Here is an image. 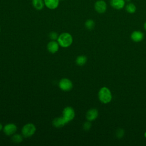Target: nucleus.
<instances>
[{
  "mask_svg": "<svg viewBox=\"0 0 146 146\" xmlns=\"http://www.w3.org/2000/svg\"><path fill=\"white\" fill-rule=\"evenodd\" d=\"M98 98L102 103H109L112 99V95L110 90L107 87H102L98 92Z\"/></svg>",
  "mask_w": 146,
  "mask_h": 146,
  "instance_id": "nucleus-1",
  "label": "nucleus"
},
{
  "mask_svg": "<svg viewBox=\"0 0 146 146\" xmlns=\"http://www.w3.org/2000/svg\"><path fill=\"white\" fill-rule=\"evenodd\" d=\"M57 42H58L60 46L63 48H67L70 47L73 42V38L72 35L68 33H63L60 34L58 39Z\"/></svg>",
  "mask_w": 146,
  "mask_h": 146,
  "instance_id": "nucleus-2",
  "label": "nucleus"
},
{
  "mask_svg": "<svg viewBox=\"0 0 146 146\" xmlns=\"http://www.w3.org/2000/svg\"><path fill=\"white\" fill-rule=\"evenodd\" d=\"M36 131V127L33 123H29L23 125L22 128V135L23 137L27 138L32 136Z\"/></svg>",
  "mask_w": 146,
  "mask_h": 146,
  "instance_id": "nucleus-3",
  "label": "nucleus"
},
{
  "mask_svg": "<svg viewBox=\"0 0 146 146\" xmlns=\"http://www.w3.org/2000/svg\"><path fill=\"white\" fill-rule=\"evenodd\" d=\"M62 113V116L64 119L67 123L72 120L75 116V112L74 108L69 106L66 107L63 109Z\"/></svg>",
  "mask_w": 146,
  "mask_h": 146,
  "instance_id": "nucleus-4",
  "label": "nucleus"
},
{
  "mask_svg": "<svg viewBox=\"0 0 146 146\" xmlns=\"http://www.w3.org/2000/svg\"><path fill=\"white\" fill-rule=\"evenodd\" d=\"M59 88L64 91H69L73 87V84L71 80L67 78H63L59 82Z\"/></svg>",
  "mask_w": 146,
  "mask_h": 146,
  "instance_id": "nucleus-5",
  "label": "nucleus"
},
{
  "mask_svg": "<svg viewBox=\"0 0 146 146\" xmlns=\"http://www.w3.org/2000/svg\"><path fill=\"white\" fill-rule=\"evenodd\" d=\"M94 7L98 13L103 14L107 9V4L104 0H97L95 2Z\"/></svg>",
  "mask_w": 146,
  "mask_h": 146,
  "instance_id": "nucleus-6",
  "label": "nucleus"
},
{
  "mask_svg": "<svg viewBox=\"0 0 146 146\" xmlns=\"http://www.w3.org/2000/svg\"><path fill=\"white\" fill-rule=\"evenodd\" d=\"M17 130V125L14 123H8L6 124L3 128V131L5 135L7 136H11L14 135Z\"/></svg>",
  "mask_w": 146,
  "mask_h": 146,
  "instance_id": "nucleus-7",
  "label": "nucleus"
},
{
  "mask_svg": "<svg viewBox=\"0 0 146 146\" xmlns=\"http://www.w3.org/2000/svg\"><path fill=\"white\" fill-rule=\"evenodd\" d=\"M110 6L115 10H121L125 5V0H110Z\"/></svg>",
  "mask_w": 146,
  "mask_h": 146,
  "instance_id": "nucleus-8",
  "label": "nucleus"
},
{
  "mask_svg": "<svg viewBox=\"0 0 146 146\" xmlns=\"http://www.w3.org/2000/svg\"><path fill=\"white\" fill-rule=\"evenodd\" d=\"M99 115V112L97 109L96 108H91L88 110V111L86 113V119L87 120L91 121H94L95 119H97Z\"/></svg>",
  "mask_w": 146,
  "mask_h": 146,
  "instance_id": "nucleus-9",
  "label": "nucleus"
},
{
  "mask_svg": "<svg viewBox=\"0 0 146 146\" xmlns=\"http://www.w3.org/2000/svg\"><path fill=\"white\" fill-rule=\"evenodd\" d=\"M44 6L50 10H55L59 5L60 0H44Z\"/></svg>",
  "mask_w": 146,
  "mask_h": 146,
  "instance_id": "nucleus-10",
  "label": "nucleus"
},
{
  "mask_svg": "<svg viewBox=\"0 0 146 146\" xmlns=\"http://www.w3.org/2000/svg\"><path fill=\"white\" fill-rule=\"evenodd\" d=\"M59 47V44L58 42L56 40H51L50 42H49L47 45V50L52 54H54L56 52Z\"/></svg>",
  "mask_w": 146,
  "mask_h": 146,
  "instance_id": "nucleus-11",
  "label": "nucleus"
},
{
  "mask_svg": "<svg viewBox=\"0 0 146 146\" xmlns=\"http://www.w3.org/2000/svg\"><path fill=\"white\" fill-rule=\"evenodd\" d=\"M144 38V34L139 30L133 31L131 34V39L135 42H140Z\"/></svg>",
  "mask_w": 146,
  "mask_h": 146,
  "instance_id": "nucleus-12",
  "label": "nucleus"
},
{
  "mask_svg": "<svg viewBox=\"0 0 146 146\" xmlns=\"http://www.w3.org/2000/svg\"><path fill=\"white\" fill-rule=\"evenodd\" d=\"M52 125L56 127V128H62L66 124H67V122L64 120V119L63 117V116L61 117H55L52 120Z\"/></svg>",
  "mask_w": 146,
  "mask_h": 146,
  "instance_id": "nucleus-13",
  "label": "nucleus"
},
{
  "mask_svg": "<svg viewBox=\"0 0 146 146\" xmlns=\"http://www.w3.org/2000/svg\"><path fill=\"white\" fill-rule=\"evenodd\" d=\"M33 7L36 10H42L44 6V0H31Z\"/></svg>",
  "mask_w": 146,
  "mask_h": 146,
  "instance_id": "nucleus-14",
  "label": "nucleus"
},
{
  "mask_svg": "<svg viewBox=\"0 0 146 146\" xmlns=\"http://www.w3.org/2000/svg\"><path fill=\"white\" fill-rule=\"evenodd\" d=\"M125 10L129 14H133L136 11L137 8L136 5L132 2H129L125 5Z\"/></svg>",
  "mask_w": 146,
  "mask_h": 146,
  "instance_id": "nucleus-15",
  "label": "nucleus"
},
{
  "mask_svg": "<svg viewBox=\"0 0 146 146\" xmlns=\"http://www.w3.org/2000/svg\"><path fill=\"white\" fill-rule=\"evenodd\" d=\"M87 58L86 56L79 55L76 58L75 62H76V63L77 64V65L82 66L86 64V63L87 62Z\"/></svg>",
  "mask_w": 146,
  "mask_h": 146,
  "instance_id": "nucleus-16",
  "label": "nucleus"
},
{
  "mask_svg": "<svg viewBox=\"0 0 146 146\" xmlns=\"http://www.w3.org/2000/svg\"><path fill=\"white\" fill-rule=\"evenodd\" d=\"M84 26L87 29L89 30H91L94 29L95 26V23L94 20L91 19H88L85 22Z\"/></svg>",
  "mask_w": 146,
  "mask_h": 146,
  "instance_id": "nucleus-17",
  "label": "nucleus"
},
{
  "mask_svg": "<svg viewBox=\"0 0 146 146\" xmlns=\"http://www.w3.org/2000/svg\"><path fill=\"white\" fill-rule=\"evenodd\" d=\"M23 136L19 134H14L11 137V140L15 143H20L23 140Z\"/></svg>",
  "mask_w": 146,
  "mask_h": 146,
  "instance_id": "nucleus-18",
  "label": "nucleus"
},
{
  "mask_svg": "<svg viewBox=\"0 0 146 146\" xmlns=\"http://www.w3.org/2000/svg\"><path fill=\"white\" fill-rule=\"evenodd\" d=\"M58 36H59V35H58V33H56L55 31H51L49 34V37L52 40H56L58 39Z\"/></svg>",
  "mask_w": 146,
  "mask_h": 146,
  "instance_id": "nucleus-19",
  "label": "nucleus"
},
{
  "mask_svg": "<svg viewBox=\"0 0 146 146\" xmlns=\"http://www.w3.org/2000/svg\"><path fill=\"white\" fill-rule=\"evenodd\" d=\"M124 130L121 128H119L116 131V135L117 138H121L123 137V136L124 135Z\"/></svg>",
  "mask_w": 146,
  "mask_h": 146,
  "instance_id": "nucleus-20",
  "label": "nucleus"
},
{
  "mask_svg": "<svg viewBox=\"0 0 146 146\" xmlns=\"http://www.w3.org/2000/svg\"><path fill=\"white\" fill-rule=\"evenodd\" d=\"M91 127V124L90 122V121L88 120V121H86L84 123L83 125V128L85 131H88Z\"/></svg>",
  "mask_w": 146,
  "mask_h": 146,
  "instance_id": "nucleus-21",
  "label": "nucleus"
},
{
  "mask_svg": "<svg viewBox=\"0 0 146 146\" xmlns=\"http://www.w3.org/2000/svg\"><path fill=\"white\" fill-rule=\"evenodd\" d=\"M3 127L2 124L0 123V131H1L2 129H3Z\"/></svg>",
  "mask_w": 146,
  "mask_h": 146,
  "instance_id": "nucleus-22",
  "label": "nucleus"
},
{
  "mask_svg": "<svg viewBox=\"0 0 146 146\" xmlns=\"http://www.w3.org/2000/svg\"><path fill=\"white\" fill-rule=\"evenodd\" d=\"M144 28L145 30H146V21L144 23Z\"/></svg>",
  "mask_w": 146,
  "mask_h": 146,
  "instance_id": "nucleus-23",
  "label": "nucleus"
},
{
  "mask_svg": "<svg viewBox=\"0 0 146 146\" xmlns=\"http://www.w3.org/2000/svg\"><path fill=\"white\" fill-rule=\"evenodd\" d=\"M125 2H128V3H129V2H131V0H125Z\"/></svg>",
  "mask_w": 146,
  "mask_h": 146,
  "instance_id": "nucleus-24",
  "label": "nucleus"
},
{
  "mask_svg": "<svg viewBox=\"0 0 146 146\" xmlns=\"http://www.w3.org/2000/svg\"><path fill=\"white\" fill-rule=\"evenodd\" d=\"M144 136H145V137H146V132H145V133H144Z\"/></svg>",
  "mask_w": 146,
  "mask_h": 146,
  "instance_id": "nucleus-25",
  "label": "nucleus"
},
{
  "mask_svg": "<svg viewBox=\"0 0 146 146\" xmlns=\"http://www.w3.org/2000/svg\"><path fill=\"white\" fill-rule=\"evenodd\" d=\"M0 33H1V27H0Z\"/></svg>",
  "mask_w": 146,
  "mask_h": 146,
  "instance_id": "nucleus-26",
  "label": "nucleus"
},
{
  "mask_svg": "<svg viewBox=\"0 0 146 146\" xmlns=\"http://www.w3.org/2000/svg\"><path fill=\"white\" fill-rule=\"evenodd\" d=\"M60 1H64V0H60Z\"/></svg>",
  "mask_w": 146,
  "mask_h": 146,
  "instance_id": "nucleus-27",
  "label": "nucleus"
}]
</instances>
